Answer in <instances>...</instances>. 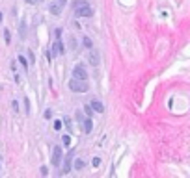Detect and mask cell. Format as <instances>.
<instances>
[{
	"mask_svg": "<svg viewBox=\"0 0 190 178\" xmlns=\"http://www.w3.org/2000/svg\"><path fill=\"white\" fill-rule=\"evenodd\" d=\"M69 89L75 91V93H86L90 89V85H88V80H76V78H73V80H69Z\"/></svg>",
	"mask_w": 190,
	"mask_h": 178,
	"instance_id": "cell-1",
	"label": "cell"
},
{
	"mask_svg": "<svg viewBox=\"0 0 190 178\" xmlns=\"http://www.w3.org/2000/svg\"><path fill=\"white\" fill-rule=\"evenodd\" d=\"M75 13H76V17H91L93 15V9L86 2H76L75 4Z\"/></svg>",
	"mask_w": 190,
	"mask_h": 178,
	"instance_id": "cell-2",
	"label": "cell"
},
{
	"mask_svg": "<svg viewBox=\"0 0 190 178\" xmlns=\"http://www.w3.org/2000/svg\"><path fill=\"white\" fill-rule=\"evenodd\" d=\"M73 78H76V80H88V72H86L84 65H76L73 69Z\"/></svg>",
	"mask_w": 190,
	"mask_h": 178,
	"instance_id": "cell-3",
	"label": "cell"
},
{
	"mask_svg": "<svg viewBox=\"0 0 190 178\" xmlns=\"http://www.w3.org/2000/svg\"><path fill=\"white\" fill-rule=\"evenodd\" d=\"M58 54H63V43L60 41V37L54 41V45H52V54H50V56H54V58H56Z\"/></svg>",
	"mask_w": 190,
	"mask_h": 178,
	"instance_id": "cell-4",
	"label": "cell"
},
{
	"mask_svg": "<svg viewBox=\"0 0 190 178\" xmlns=\"http://www.w3.org/2000/svg\"><path fill=\"white\" fill-rule=\"evenodd\" d=\"M80 124H82V132H84V134H90V132H91V128H93V124H91V119H90V117H86V119L82 117V119H80Z\"/></svg>",
	"mask_w": 190,
	"mask_h": 178,
	"instance_id": "cell-5",
	"label": "cell"
},
{
	"mask_svg": "<svg viewBox=\"0 0 190 178\" xmlns=\"http://www.w3.org/2000/svg\"><path fill=\"white\" fill-rule=\"evenodd\" d=\"M62 163V149L60 147H56L54 149V152H52V165L54 167H58Z\"/></svg>",
	"mask_w": 190,
	"mask_h": 178,
	"instance_id": "cell-6",
	"label": "cell"
},
{
	"mask_svg": "<svg viewBox=\"0 0 190 178\" xmlns=\"http://www.w3.org/2000/svg\"><path fill=\"white\" fill-rule=\"evenodd\" d=\"M71 165H73V152H69V154H67V158L63 160L62 173H63V175H65V173H69V171H71Z\"/></svg>",
	"mask_w": 190,
	"mask_h": 178,
	"instance_id": "cell-7",
	"label": "cell"
},
{
	"mask_svg": "<svg viewBox=\"0 0 190 178\" xmlns=\"http://www.w3.org/2000/svg\"><path fill=\"white\" fill-rule=\"evenodd\" d=\"M88 61H90V63H91L93 67H97V65L101 63V58H99V52H97V50H91V52H90V59H88Z\"/></svg>",
	"mask_w": 190,
	"mask_h": 178,
	"instance_id": "cell-8",
	"label": "cell"
},
{
	"mask_svg": "<svg viewBox=\"0 0 190 178\" xmlns=\"http://www.w3.org/2000/svg\"><path fill=\"white\" fill-rule=\"evenodd\" d=\"M90 106H91V110H93V111H99V113H103V111H104L103 102H101V100H97V98H93V100L90 102Z\"/></svg>",
	"mask_w": 190,
	"mask_h": 178,
	"instance_id": "cell-9",
	"label": "cell"
},
{
	"mask_svg": "<svg viewBox=\"0 0 190 178\" xmlns=\"http://www.w3.org/2000/svg\"><path fill=\"white\" fill-rule=\"evenodd\" d=\"M49 11H50L52 15H60V13H62V6L54 2V4H50V6H49Z\"/></svg>",
	"mask_w": 190,
	"mask_h": 178,
	"instance_id": "cell-10",
	"label": "cell"
},
{
	"mask_svg": "<svg viewBox=\"0 0 190 178\" xmlns=\"http://www.w3.org/2000/svg\"><path fill=\"white\" fill-rule=\"evenodd\" d=\"M73 165H75V169H76V171L84 169V162H82V160H75V163H73Z\"/></svg>",
	"mask_w": 190,
	"mask_h": 178,
	"instance_id": "cell-11",
	"label": "cell"
},
{
	"mask_svg": "<svg viewBox=\"0 0 190 178\" xmlns=\"http://www.w3.org/2000/svg\"><path fill=\"white\" fill-rule=\"evenodd\" d=\"M84 113H86V117H91L93 110H91V106H90V104H86V106H84Z\"/></svg>",
	"mask_w": 190,
	"mask_h": 178,
	"instance_id": "cell-12",
	"label": "cell"
},
{
	"mask_svg": "<svg viewBox=\"0 0 190 178\" xmlns=\"http://www.w3.org/2000/svg\"><path fill=\"white\" fill-rule=\"evenodd\" d=\"M4 39H6V43H7V45L11 43V33H9V30H6V32H4Z\"/></svg>",
	"mask_w": 190,
	"mask_h": 178,
	"instance_id": "cell-13",
	"label": "cell"
},
{
	"mask_svg": "<svg viewBox=\"0 0 190 178\" xmlns=\"http://www.w3.org/2000/svg\"><path fill=\"white\" fill-rule=\"evenodd\" d=\"M82 43H84V46H86V48H91V39H90V37H84V39H82Z\"/></svg>",
	"mask_w": 190,
	"mask_h": 178,
	"instance_id": "cell-14",
	"label": "cell"
},
{
	"mask_svg": "<svg viewBox=\"0 0 190 178\" xmlns=\"http://www.w3.org/2000/svg\"><path fill=\"white\" fill-rule=\"evenodd\" d=\"M62 143H63L65 147H69V145H71V137H69V136H63V137H62Z\"/></svg>",
	"mask_w": 190,
	"mask_h": 178,
	"instance_id": "cell-15",
	"label": "cell"
},
{
	"mask_svg": "<svg viewBox=\"0 0 190 178\" xmlns=\"http://www.w3.org/2000/svg\"><path fill=\"white\" fill-rule=\"evenodd\" d=\"M19 61H21V63H22V65H24V67L28 69V61H26V58H22V56H19Z\"/></svg>",
	"mask_w": 190,
	"mask_h": 178,
	"instance_id": "cell-16",
	"label": "cell"
},
{
	"mask_svg": "<svg viewBox=\"0 0 190 178\" xmlns=\"http://www.w3.org/2000/svg\"><path fill=\"white\" fill-rule=\"evenodd\" d=\"M91 163H93V167H99V163H101V158H93V160H91Z\"/></svg>",
	"mask_w": 190,
	"mask_h": 178,
	"instance_id": "cell-17",
	"label": "cell"
},
{
	"mask_svg": "<svg viewBox=\"0 0 190 178\" xmlns=\"http://www.w3.org/2000/svg\"><path fill=\"white\" fill-rule=\"evenodd\" d=\"M28 58H30V63H34V61H35V58H34V52H32V50H28Z\"/></svg>",
	"mask_w": 190,
	"mask_h": 178,
	"instance_id": "cell-18",
	"label": "cell"
},
{
	"mask_svg": "<svg viewBox=\"0 0 190 178\" xmlns=\"http://www.w3.org/2000/svg\"><path fill=\"white\" fill-rule=\"evenodd\" d=\"M60 128H62V121H56L54 123V130H60Z\"/></svg>",
	"mask_w": 190,
	"mask_h": 178,
	"instance_id": "cell-19",
	"label": "cell"
},
{
	"mask_svg": "<svg viewBox=\"0 0 190 178\" xmlns=\"http://www.w3.org/2000/svg\"><path fill=\"white\" fill-rule=\"evenodd\" d=\"M41 175H43V176H47V175H49V169H47V167H45V165H43V167H41Z\"/></svg>",
	"mask_w": 190,
	"mask_h": 178,
	"instance_id": "cell-20",
	"label": "cell"
},
{
	"mask_svg": "<svg viewBox=\"0 0 190 178\" xmlns=\"http://www.w3.org/2000/svg\"><path fill=\"white\" fill-rule=\"evenodd\" d=\"M26 2H28V4H32V6H35V4H41L43 0H26Z\"/></svg>",
	"mask_w": 190,
	"mask_h": 178,
	"instance_id": "cell-21",
	"label": "cell"
},
{
	"mask_svg": "<svg viewBox=\"0 0 190 178\" xmlns=\"http://www.w3.org/2000/svg\"><path fill=\"white\" fill-rule=\"evenodd\" d=\"M24 110H26V113H28V111H30V104H28V98H26V100H24Z\"/></svg>",
	"mask_w": 190,
	"mask_h": 178,
	"instance_id": "cell-22",
	"label": "cell"
},
{
	"mask_svg": "<svg viewBox=\"0 0 190 178\" xmlns=\"http://www.w3.org/2000/svg\"><path fill=\"white\" fill-rule=\"evenodd\" d=\"M50 117H52V111H50V110H47V111H45V119H50Z\"/></svg>",
	"mask_w": 190,
	"mask_h": 178,
	"instance_id": "cell-23",
	"label": "cell"
},
{
	"mask_svg": "<svg viewBox=\"0 0 190 178\" xmlns=\"http://www.w3.org/2000/svg\"><path fill=\"white\" fill-rule=\"evenodd\" d=\"M65 2H67V0H58V4H60V6H62V7H63V6H65Z\"/></svg>",
	"mask_w": 190,
	"mask_h": 178,
	"instance_id": "cell-24",
	"label": "cell"
},
{
	"mask_svg": "<svg viewBox=\"0 0 190 178\" xmlns=\"http://www.w3.org/2000/svg\"><path fill=\"white\" fill-rule=\"evenodd\" d=\"M0 22H2V11H0Z\"/></svg>",
	"mask_w": 190,
	"mask_h": 178,
	"instance_id": "cell-25",
	"label": "cell"
}]
</instances>
